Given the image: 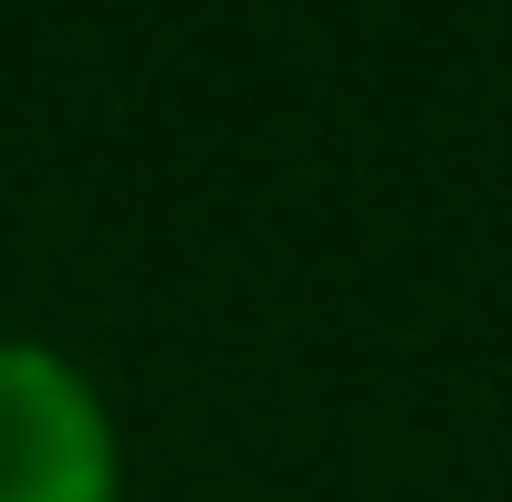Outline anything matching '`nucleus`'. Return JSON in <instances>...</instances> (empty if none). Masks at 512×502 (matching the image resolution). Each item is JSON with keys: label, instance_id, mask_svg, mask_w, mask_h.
Returning <instances> with one entry per match:
<instances>
[{"label": "nucleus", "instance_id": "obj_1", "mask_svg": "<svg viewBox=\"0 0 512 502\" xmlns=\"http://www.w3.org/2000/svg\"><path fill=\"white\" fill-rule=\"evenodd\" d=\"M0 502H126V429L53 335H0Z\"/></svg>", "mask_w": 512, "mask_h": 502}]
</instances>
